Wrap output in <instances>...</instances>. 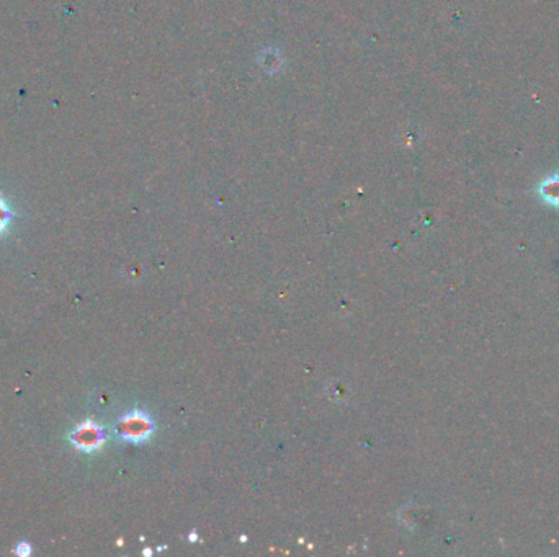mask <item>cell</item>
I'll list each match as a JSON object with an SVG mask.
<instances>
[{"label":"cell","instance_id":"obj_1","mask_svg":"<svg viewBox=\"0 0 559 557\" xmlns=\"http://www.w3.org/2000/svg\"><path fill=\"white\" fill-rule=\"evenodd\" d=\"M105 442V435L102 427L95 425L94 422H85L74 428L69 435V443L82 453H94L102 448Z\"/></svg>","mask_w":559,"mask_h":557},{"label":"cell","instance_id":"obj_2","mask_svg":"<svg viewBox=\"0 0 559 557\" xmlns=\"http://www.w3.org/2000/svg\"><path fill=\"white\" fill-rule=\"evenodd\" d=\"M118 430H120V435L125 439L137 442V439H142L149 433V422L141 413H131V415L121 418Z\"/></svg>","mask_w":559,"mask_h":557},{"label":"cell","instance_id":"obj_3","mask_svg":"<svg viewBox=\"0 0 559 557\" xmlns=\"http://www.w3.org/2000/svg\"><path fill=\"white\" fill-rule=\"evenodd\" d=\"M13 221V209L10 204L0 196V236H4Z\"/></svg>","mask_w":559,"mask_h":557},{"label":"cell","instance_id":"obj_4","mask_svg":"<svg viewBox=\"0 0 559 557\" xmlns=\"http://www.w3.org/2000/svg\"><path fill=\"white\" fill-rule=\"evenodd\" d=\"M543 196L548 203H553V204H559V180L556 182H550L546 183L545 187H543Z\"/></svg>","mask_w":559,"mask_h":557},{"label":"cell","instance_id":"obj_5","mask_svg":"<svg viewBox=\"0 0 559 557\" xmlns=\"http://www.w3.org/2000/svg\"><path fill=\"white\" fill-rule=\"evenodd\" d=\"M30 553H32V548H30L28 543H20L17 548H15V554H18L22 557L30 556Z\"/></svg>","mask_w":559,"mask_h":557}]
</instances>
